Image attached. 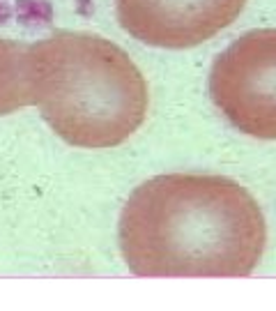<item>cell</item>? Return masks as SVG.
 <instances>
[{
  "instance_id": "obj_1",
  "label": "cell",
  "mask_w": 276,
  "mask_h": 311,
  "mask_svg": "<svg viewBox=\"0 0 276 311\" xmlns=\"http://www.w3.org/2000/svg\"><path fill=\"white\" fill-rule=\"evenodd\" d=\"M118 237L138 277H248L262 258L267 226L239 182L168 173L133 189Z\"/></svg>"
},
{
  "instance_id": "obj_2",
  "label": "cell",
  "mask_w": 276,
  "mask_h": 311,
  "mask_svg": "<svg viewBox=\"0 0 276 311\" xmlns=\"http://www.w3.org/2000/svg\"><path fill=\"white\" fill-rule=\"evenodd\" d=\"M30 106L69 145L90 150L124 143L147 116V83L110 39L58 30L28 44Z\"/></svg>"
},
{
  "instance_id": "obj_3",
  "label": "cell",
  "mask_w": 276,
  "mask_h": 311,
  "mask_svg": "<svg viewBox=\"0 0 276 311\" xmlns=\"http://www.w3.org/2000/svg\"><path fill=\"white\" fill-rule=\"evenodd\" d=\"M210 95L223 118L256 139H276V28L251 30L214 60Z\"/></svg>"
},
{
  "instance_id": "obj_4",
  "label": "cell",
  "mask_w": 276,
  "mask_h": 311,
  "mask_svg": "<svg viewBox=\"0 0 276 311\" xmlns=\"http://www.w3.org/2000/svg\"><path fill=\"white\" fill-rule=\"evenodd\" d=\"M246 0H115L118 21L156 49H191L228 28Z\"/></svg>"
},
{
  "instance_id": "obj_5",
  "label": "cell",
  "mask_w": 276,
  "mask_h": 311,
  "mask_svg": "<svg viewBox=\"0 0 276 311\" xmlns=\"http://www.w3.org/2000/svg\"><path fill=\"white\" fill-rule=\"evenodd\" d=\"M30 106L28 44L0 39V116Z\"/></svg>"
}]
</instances>
